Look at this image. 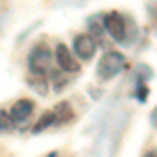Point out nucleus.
Instances as JSON below:
<instances>
[{"instance_id": "2eb2a0df", "label": "nucleus", "mask_w": 157, "mask_h": 157, "mask_svg": "<svg viewBox=\"0 0 157 157\" xmlns=\"http://www.w3.org/2000/svg\"><path fill=\"white\" fill-rule=\"evenodd\" d=\"M50 157H57V155H55V153H52V155H50Z\"/></svg>"}, {"instance_id": "423d86ee", "label": "nucleus", "mask_w": 157, "mask_h": 157, "mask_svg": "<svg viewBox=\"0 0 157 157\" xmlns=\"http://www.w3.org/2000/svg\"><path fill=\"white\" fill-rule=\"evenodd\" d=\"M9 113H11V117H13L15 124H23V121L34 113V103L27 101V98H21V101H17V103L13 105V109Z\"/></svg>"}, {"instance_id": "1a4fd4ad", "label": "nucleus", "mask_w": 157, "mask_h": 157, "mask_svg": "<svg viewBox=\"0 0 157 157\" xmlns=\"http://www.w3.org/2000/svg\"><path fill=\"white\" fill-rule=\"evenodd\" d=\"M52 111H55V115H57V121H61V124L71 120V107H69V103H65V101L59 103Z\"/></svg>"}, {"instance_id": "0eeeda50", "label": "nucleus", "mask_w": 157, "mask_h": 157, "mask_svg": "<svg viewBox=\"0 0 157 157\" xmlns=\"http://www.w3.org/2000/svg\"><path fill=\"white\" fill-rule=\"evenodd\" d=\"M103 23H105V19L103 17H90L88 19V27H90V38H94V42L98 40H103Z\"/></svg>"}, {"instance_id": "ddd939ff", "label": "nucleus", "mask_w": 157, "mask_h": 157, "mask_svg": "<svg viewBox=\"0 0 157 157\" xmlns=\"http://www.w3.org/2000/svg\"><path fill=\"white\" fill-rule=\"evenodd\" d=\"M151 120H153V124H155V126H157V109H155V111H153V117H151Z\"/></svg>"}, {"instance_id": "dca6fc26", "label": "nucleus", "mask_w": 157, "mask_h": 157, "mask_svg": "<svg viewBox=\"0 0 157 157\" xmlns=\"http://www.w3.org/2000/svg\"><path fill=\"white\" fill-rule=\"evenodd\" d=\"M155 34H157V27H155Z\"/></svg>"}, {"instance_id": "4468645a", "label": "nucleus", "mask_w": 157, "mask_h": 157, "mask_svg": "<svg viewBox=\"0 0 157 157\" xmlns=\"http://www.w3.org/2000/svg\"><path fill=\"white\" fill-rule=\"evenodd\" d=\"M145 157H157V153H147Z\"/></svg>"}, {"instance_id": "f03ea898", "label": "nucleus", "mask_w": 157, "mask_h": 157, "mask_svg": "<svg viewBox=\"0 0 157 157\" xmlns=\"http://www.w3.org/2000/svg\"><path fill=\"white\" fill-rule=\"evenodd\" d=\"M29 69L32 73H36V75H46L50 71V67H52V52H50L46 46H34L32 52H29Z\"/></svg>"}, {"instance_id": "f8f14e48", "label": "nucleus", "mask_w": 157, "mask_h": 157, "mask_svg": "<svg viewBox=\"0 0 157 157\" xmlns=\"http://www.w3.org/2000/svg\"><path fill=\"white\" fill-rule=\"evenodd\" d=\"M145 98H147V86L140 84V88H138V101H143V103H145Z\"/></svg>"}, {"instance_id": "39448f33", "label": "nucleus", "mask_w": 157, "mask_h": 157, "mask_svg": "<svg viewBox=\"0 0 157 157\" xmlns=\"http://www.w3.org/2000/svg\"><path fill=\"white\" fill-rule=\"evenodd\" d=\"M105 29L109 32L111 38L124 40V38H126V23H124V17H121L120 13H109V15H105Z\"/></svg>"}, {"instance_id": "7ed1b4c3", "label": "nucleus", "mask_w": 157, "mask_h": 157, "mask_svg": "<svg viewBox=\"0 0 157 157\" xmlns=\"http://www.w3.org/2000/svg\"><path fill=\"white\" fill-rule=\"evenodd\" d=\"M73 52L82 61L92 59L94 52H97V42H94V38H90V34H80V36H75V40H73Z\"/></svg>"}, {"instance_id": "f257e3e1", "label": "nucleus", "mask_w": 157, "mask_h": 157, "mask_svg": "<svg viewBox=\"0 0 157 157\" xmlns=\"http://www.w3.org/2000/svg\"><path fill=\"white\" fill-rule=\"evenodd\" d=\"M124 65H126V57L121 55V52H115V50H109L103 55V59L98 63V78L101 80H111V78H115L117 73L124 69Z\"/></svg>"}, {"instance_id": "20e7f679", "label": "nucleus", "mask_w": 157, "mask_h": 157, "mask_svg": "<svg viewBox=\"0 0 157 157\" xmlns=\"http://www.w3.org/2000/svg\"><path fill=\"white\" fill-rule=\"evenodd\" d=\"M55 59H57V63H59V67L63 69V71H67V73L80 71V63L73 59V55L69 52V48H67L65 44H59V46H57V50H55Z\"/></svg>"}, {"instance_id": "9b49d317", "label": "nucleus", "mask_w": 157, "mask_h": 157, "mask_svg": "<svg viewBox=\"0 0 157 157\" xmlns=\"http://www.w3.org/2000/svg\"><path fill=\"white\" fill-rule=\"evenodd\" d=\"M29 86H32L34 90H38L40 94H46V80H44L42 75H32V78H29Z\"/></svg>"}, {"instance_id": "6e6552de", "label": "nucleus", "mask_w": 157, "mask_h": 157, "mask_svg": "<svg viewBox=\"0 0 157 157\" xmlns=\"http://www.w3.org/2000/svg\"><path fill=\"white\" fill-rule=\"evenodd\" d=\"M57 121V115H55V111H46V113H42V117L38 120V124L32 128L34 130V134H38V132H42L44 128H48V126H52Z\"/></svg>"}, {"instance_id": "9d476101", "label": "nucleus", "mask_w": 157, "mask_h": 157, "mask_svg": "<svg viewBox=\"0 0 157 157\" xmlns=\"http://www.w3.org/2000/svg\"><path fill=\"white\" fill-rule=\"evenodd\" d=\"M13 128H15V121H13L11 113L0 111V132H11Z\"/></svg>"}]
</instances>
